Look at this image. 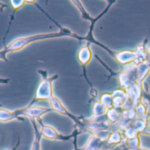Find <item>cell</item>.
I'll return each instance as SVG.
<instances>
[{
	"label": "cell",
	"instance_id": "cell-3",
	"mask_svg": "<svg viewBox=\"0 0 150 150\" xmlns=\"http://www.w3.org/2000/svg\"><path fill=\"white\" fill-rule=\"evenodd\" d=\"M116 58L117 61L121 64H130L134 62L136 58V51H131V50H125L122 52H119L116 54Z\"/></svg>",
	"mask_w": 150,
	"mask_h": 150
},
{
	"label": "cell",
	"instance_id": "cell-12",
	"mask_svg": "<svg viewBox=\"0 0 150 150\" xmlns=\"http://www.w3.org/2000/svg\"><path fill=\"white\" fill-rule=\"evenodd\" d=\"M100 103H102L103 105H105L109 110L114 108L113 107V99H112V95L110 94H104L101 96L100 98Z\"/></svg>",
	"mask_w": 150,
	"mask_h": 150
},
{
	"label": "cell",
	"instance_id": "cell-5",
	"mask_svg": "<svg viewBox=\"0 0 150 150\" xmlns=\"http://www.w3.org/2000/svg\"><path fill=\"white\" fill-rule=\"evenodd\" d=\"M150 71V66L147 63V61H145L139 65H137L136 68V81L139 83L147 74V72Z\"/></svg>",
	"mask_w": 150,
	"mask_h": 150
},
{
	"label": "cell",
	"instance_id": "cell-17",
	"mask_svg": "<svg viewBox=\"0 0 150 150\" xmlns=\"http://www.w3.org/2000/svg\"><path fill=\"white\" fill-rule=\"evenodd\" d=\"M120 141H121V135L117 132H112L110 134L109 139H108V142L109 143H118Z\"/></svg>",
	"mask_w": 150,
	"mask_h": 150
},
{
	"label": "cell",
	"instance_id": "cell-18",
	"mask_svg": "<svg viewBox=\"0 0 150 150\" xmlns=\"http://www.w3.org/2000/svg\"><path fill=\"white\" fill-rule=\"evenodd\" d=\"M125 135L127 137V139H132V138H136L137 135V132L133 129V127H128L125 130Z\"/></svg>",
	"mask_w": 150,
	"mask_h": 150
},
{
	"label": "cell",
	"instance_id": "cell-4",
	"mask_svg": "<svg viewBox=\"0 0 150 150\" xmlns=\"http://www.w3.org/2000/svg\"><path fill=\"white\" fill-rule=\"evenodd\" d=\"M48 112V110L45 108H36V107H28L26 109H22V115L28 116L29 117H39L44 113Z\"/></svg>",
	"mask_w": 150,
	"mask_h": 150
},
{
	"label": "cell",
	"instance_id": "cell-15",
	"mask_svg": "<svg viewBox=\"0 0 150 150\" xmlns=\"http://www.w3.org/2000/svg\"><path fill=\"white\" fill-rule=\"evenodd\" d=\"M135 110V112H136V115L139 116L138 118H140L142 116L145 117L146 116V106L142 103H139L136 105V107L134 108Z\"/></svg>",
	"mask_w": 150,
	"mask_h": 150
},
{
	"label": "cell",
	"instance_id": "cell-16",
	"mask_svg": "<svg viewBox=\"0 0 150 150\" xmlns=\"http://www.w3.org/2000/svg\"><path fill=\"white\" fill-rule=\"evenodd\" d=\"M96 135L101 140H105L107 139H109V138L110 136V132L108 130H100V131H96Z\"/></svg>",
	"mask_w": 150,
	"mask_h": 150
},
{
	"label": "cell",
	"instance_id": "cell-9",
	"mask_svg": "<svg viewBox=\"0 0 150 150\" xmlns=\"http://www.w3.org/2000/svg\"><path fill=\"white\" fill-rule=\"evenodd\" d=\"M109 109L103 105L102 103L98 102V103H96L94 104V108H93V111H94V115L95 117L96 116H102V115H105L107 114Z\"/></svg>",
	"mask_w": 150,
	"mask_h": 150
},
{
	"label": "cell",
	"instance_id": "cell-8",
	"mask_svg": "<svg viewBox=\"0 0 150 150\" xmlns=\"http://www.w3.org/2000/svg\"><path fill=\"white\" fill-rule=\"evenodd\" d=\"M50 101V105H51V108L54 110H56V111H57V112H59V113H61V114H66L67 112H66V110L64 109V107L63 106V104L60 103V101L57 99V98H56L54 96L49 100Z\"/></svg>",
	"mask_w": 150,
	"mask_h": 150
},
{
	"label": "cell",
	"instance_id": "cell-2",
	"mask_svg": "<svg viewBox=\"0 0 150 150\" xmlns=\"http://www.w3.org/2000/svg\"><path fill=\"white\" fill-rule=\"evenodd\" d=\"M112 99H113V107L119 108L124 107L125 104L128 102V95L126 90L125 89H117L112 93Z\"/></svg>",
	"mask_w": 150,
	"mask_h": 150
},
{
	"label": "cell",
	"instance_id": "cell-1",
	"mask_svg": "<svg viewBox=\"0 0 150 150\" xmlns=\"http://www.w3.org/2000/svg\"><path fill=\"white\" fill-rule=\"evenodd\" d=\"M51 80L44 79L41 84L38 86V88L36 90L35 94V99L36 100H50L53 95H52V86H51Z\"/></svg>",
	"mask_w": 150,
	"mask_h": 150
},
{
	"label": "cell",
	"instance_id": "cell-7",
	"mask_svg": "<svg viewBox=\"0 0 150 150\" xmlns=\"http://www.w3.org/2000/svg\"><path fill=\"white\" fill-rule=\"evenodd\" d=\"M78 57L81 64H88L89 62V60L91 59V51H90L89 48L88 46L82 47L79 51Z\"/></svg>",
	"mask_w": 150,
	"mask_h": 150
},
{
	"label": "cell",
	"instance_id": "cell-14",
	"mask_svg": "<svg viewBox=\"0 0 150 150\" xmlns=\"http://www.w3.org/2000/svg\"><path fill=\"white\" fill-rule=\"evenodd\" d=\"M133 129L138 132H142L145 127H146V120L145 119H140V118H137L132 125Z\"/></svg>",
	"mask_w": 150,
	"mask_h": 150
},
{
	"label": "cell",
	"instance_id": "cell-11",
	"mask_svg": "<svg viewBox=\"0 0 150 150\" xmlns=\"http://www.w3.org/2000/svg\"><path fill=\"white\" fill-rule=\"evenodd\" d=\"M42 133L43 136H45V137H47L49 139H57V138H58L57 132L52 127H50V126H47V125L42 126Z\"/></svg>",
	"mask_w": 150,
	"mask_h": 150
},
{
	"label": "cell",
	"instance_id": "cell-13",
	"mask_svg": "<svg viewBox=\"0 0 150 150\" xmlns=\"http://www.w3.org/2000/svg\"><path fill=\"white\" fill-rule=\"evenodd\" d=\"M100 143H101V139H98L97 137H94L90 139L87 147H85L84 150H97Z\"/></svg>",
	"mask_w": 150,
	"mask_h": 150
},
{
	"label": "cell",
	"instance_id": "cell-20",
	"mask_svg": "<svg viewBox=\"0 0 150 150\" xmlns=\"http://www.w3.org/2000/svg\"><path fill=\"white\" fill-rule=\"evenodd\" d=\"M11 3H12V6H13V9L14 10H17L21 6H23V4L25 3V1H11Z\"/></svg>",
	"mask_w": 150,
	"mask_h": 150
},
{
	"label": "cell",
	"instance_id": "cell-19",
	"mask_svg": "<svg viewBox=\"0 0 150 150\" xmlns=\"http://www.w3.org/2000/svg\"><path fill=\"white\" fill-rule=\"evenodd\" d=\"M139 139L136 137V138H132V139H127V144L132 147V148H137L139 146Z\"/></svg>",
	"mask_w": 150,
	"mask_h": 150
},
{
	"label": "cell",
	"instance_id": "cell-6",
	"mask_svg": "<svg viewBox=\"0 0 150 150\" xmlns=\"http://www.w3.org/2000/svg\"><path fill=\"white\" fill-rule=\"evenodd\" d=\"M21 116H22V110L13 112L6 110H0V121H10L15 118H19Z\"/></svg>",
	"mask_w": 150,
	"mask_h": 150
},
{
	"label": "cell",
	"instance_id": "cell-10",
	"mask_svg": "<svg viewBox=\"0 0 150 150\" xmlns=\"http://www.w3.org/2000/svg\"><path fill=\"white\" fill-rule=\"evenodd\" d=\"M121 113L117 110V108H112V109H110L107 112V117H108V119L113 123H116L117 122L120 117H121Z\"/></svg>",
	"mask_w": 150,
	"mask_h": 150
}]
</instances>
